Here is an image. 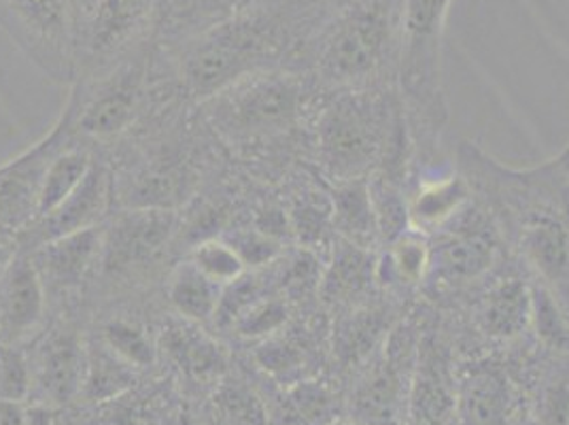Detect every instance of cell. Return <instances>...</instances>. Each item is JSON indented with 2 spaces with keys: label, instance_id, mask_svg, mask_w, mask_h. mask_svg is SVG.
<instances>
[{
  "label": "cell",
  "instance_id": "8fae6325",
  "mask_svg": "<svg viewBox=\"0 0 569 425\" xmlns=\"http://www.w3.org/2000/svg\"><path fill=\"white\" fill-rule=\"evenodd\" d=\"M177 215L170 209L142 207L121 212L102 230L100 261L113 275L134 273L153 260L174 233Z\"/></svg>",
  "mask_w": 569,
  "mask_h": 425
},
{
  "label": "cell",
  "instance_id": "44dd1931",
  "mask_svg": "<svg viewBox=\"0 0 569 425\" xmlns=\"http://www.w3.org/2000/svg\"><path fill=\"white\" fill-rule=\"evenodd\" d=\"M164 349L174 366L193 383H219L226 373V355L211 336L190 319L172 322L164 330Z\"/></svg>",
  "mask_w": 569,
  "mask_h": 425
},
{
  "label": "cell",
  "instance_id": "e575fe53",
  "mask_svg": "<svg viewBox=\"0 0 569 425\" xmlns=\"http://www.w3.org/2000/svg\"><path fill=\"white\" fill-rule=\"evenodd\" d=\"M321 196V194H319ZM317 194H305L289 212V224L293 235H298L300 240L307 245L317 243L323 237L326 228L332 224V202L321 205Z\"/></svg>",
  "mask_w": 569,
  "mask_h": 425
},
{
  "label": "cell",
  "instance_id": "cb8c5ba5",
  "mask_svg": "<svg viewBox=\"0 0 569 425\" xmlns=\"http://www.w3.org/2000/svg\"><path fill=\"white\" fill-rule=\"evenodd\" d=\"M332 226L345 240L363 249L379 235L370 188L363 181L338 184L333 189Z\"/></svg>",
  "mask_w": 569,
  "mask_h": 425
},
{
  "label": "cell",
  "instance_id": "5bb4252c",
  "mask_svg": "<svg viewBox=\"0 0 569 425\" xmlns=\"http://www.w3.org/2000/svg\"><path fill=\"white\" fill-rule=\"evenodd\" d=\"M48 289L28 254H16L0 275V343L16 345L37 330Z\"/></svg>",
  "mask_w": 569,
  "mask_h": 425
},
{
  "label": "cell",
  "instance_id": "83f0119b",
  "mask_svg": "<svg viewBox=\"0 0 569 425\" xmlns=\"http://www.w3.org/2000/svg\"><path fill=\"white\" fill-rule=\"evenodd\" d=\"M134 383V366L113 354L104 343L88 352V370L81 396L90 402L113 401Z\"/></svg>",
  "mask_w": 569,
  "mask_h": 425
},
{
  "label": "cell",
  "instance_id": "9a60e30c",
  "mask_svg": "<svg viewBox=\"0 0 569 425\" xmlns=\"http://www.w3.org/2000/svg\"><path fill=\"white\" fill-rule=\"evenodd\" d=\"M515 408V385L499 366L470 364L459 375L457 425H510Z\"/></svg>",
  "mask_w": 569,
  "mask_h": 425
},
{
  "label": "cell",
  "instance_id": "6da1fadb",
  "mask_svg": "<svg viewBox=\"0 0 569 425\" xmlns=\"http://www.w3.org/2000/svg\"><path fill=\"white\" fill-rule=\"evenodd\" d=\"M400 135L402 118L389 92L342 88L315 121L317 160L336 184L363 181L396 154Z\"/></svg>",
  "mask_w": 569,
  "mask_h": 425
},
{
  "label": "cell",
  "instance_id": "4dcf8cb0",
  "mask_svg": "<svg viewBox=\"0 0 569 425\" xmlns=\"http://www.w3.org/2000/svg\"><path fill=\"white\" fill-rule=\"evenodd\" d=\"M429 247L426 240L412 235H402L391 243L387 254V275L396 284L417 285L427 279Z\"/></svg>",
  "mask_w": 569,
  "mask_h": 425
},
{
  "label": "cell",
  "instance_id": "60d3db41",
  "mask_svg": "<svg viewBox=\"0 0 569 425\" xmlns=\"http://www.w3.org/2000/svg\"><path fill=\"white\" fill-rule=\"evenodd\" d=\"M332 425H361V424H357V422H353V424H347V422H336V424H332Z\"/></svg>",
  "mask_w": 569,
  "mask_h": 425
},
{
  "label": "cell",
  "instance_id": "f1b7e54d",
  "mask_svg": "<svg viewBox=\"0 0 569 425\" xmlns=\"http://www.w3.org/2000/svg\"><path fill=\"white\" fill-rule=\"evenodd\" d=\"M214 408L223 425H272L263 401L242 380L221 378L214 392Z\"/></svg>",
  "mask_w": 569,
  "mask_h": 425
},
{
  "label": "cell",
  "instance_id": "ffe728a7",
  "mask_svg": "<svg viewBox=\"0 0 569 425\" xmlns=\"http://www.w3.org/2000/svg\"><path fill=\"white\" fill-rule=\"evenodd\" d=\"M478 328L493 340H512L531 324V287L517 279L491 285L476 310Z\"/></svg>",
  "mask_w": 569,
  "mask_h": 425
},
{
  "label": "cell",
  "instance_id": "2e32d148",
  "mask_svg": "<svg viewBox=\"0 0 569 425\" xmlns=\"http://www.w3.org/2000/svg\"><path fill=\"white\" fill-rule=\"evenodd\" d=\"M100 251L102 230L94 226L37 245L34 249H30L28 256L48 291H67L83 281L92 264L100 260Z\"/></svg>",
  "mask_w": 569,
  "mask_h": 425
},
{
  "label": "cell",
  "instance_id": "ab89813d",
  "mask_svg": "<svg viewBox=\"0 0 569 425\" xmlns=\"http://www.w3.org/2000/svg\"><path fill=\"white\" fill-rule=\"evenodd\" d=\"M16 254H13V249H11V243L9 240H0V275H2V270L7 268V264L11 261Z\"/></svg>",
  "mask_w": 569,
  "mask_h": 425
},
{
  "label": "cell",
  "instance_id": "b9f144b4",
  "mask_svg": "<svg viewBox=\"0 0 569 425\" xmlns=\"http://www.w3.org/2000/svg\"><path fill=\"white\" fill-rule=\"evenodd\" d=\"M213 425H223V424H221V422H219V419H217V417H214Z\"/></svg>",
  "mask_w": 569,
  "mask_h": 425
},
{
  "label": "cell",
  "instance_id": "3957f363",
  "mask_svg": "<svg viewBox=\"0 0 569 425\" xmlns=\"http://www.w3.org/2000/svg\"><path fill=\"white\" fill-rule=\"evenodd\" d=\"M452 0H402L398 79L417 132L440 137L449 111L442 95L440 53Z\"/></svg>",
  "mask_w": 569,
  "mask_h": 425
},
{
  "label": "cell",
  "instance_id": "7c38bea8",
  "mask_svg": "<svg viewBox=\"0 0 569 425\" xmlns=\"http://www.w3.org/2000/svg\"><path fill=\"white\" fill-rule=\"evenodd\" d=\"M88 370V349L71 328L49 332L30 359L32 392L43 406H64L81 396Z\"/></svg>",
  "mask_w": 569,
  "mask_h": 425
},
{
  "label": "cell",
  "instance_id": "d4e9b609",
  "mask_svg": "<svg viewBox=\"0 0 569 425\" xmlns=\"http://www.w3.org/2000/svg\"><path fill=\"white\" fill-rule=\"evenodd\" d=\"M92 165L94 162H90L88 154L81 149L58 151L46 170L41 191H39V205H37L34 221L48 217L49 212L56 211L67 198H71L74 189L79 188L83 184V179L88 177Z\"/></svg>",
  "mask_w": 569,
  "mask_h": 425
},
{
  "label": "cell",
  "instance_id": "ba28073f",
  "mask_svg": "<svg viewBox=\"0 0 569 425\" xmlns=\"http://www.w3.org/2000/svg\"><path fill=\"white\" fill-rule=\"evenodd\" d=\"M536 196L512 212L522 251L555 298L569 305V211L561 202L540 198V184Z\"/></svg>",
  "mask_w": 569,
  "mask_h": 425
},
{
  "label": "cell",
  "instance_id": "d6986e66",
  "mask_svg": "<svg viewBox=\"0 0 569 425\" xmlns=\"http://www.w3.org/2000/svg\"><path fill=\"white\" fill-rule=\"evenodd\" d=\"M391 328L385 308L368 303L349 308L333 332V359L345 370H359L379 352Z\"/></svg>",
  "mask_w": 569,
  "mask_h": 425
},
{
  "label": "cell",
  "instance_id": "7402d4cb",
  "mask_svg": "<svg viewBox=\"0 0 569 425\" xmlns=\"http://www.w3.org/2000/svg\"><path fill=\"white\" fill-rule=\"evenodd\" d=\"M377 266L368 249L345 240L333 251V260L321 279V298L336 308H353L366 303V294L375 281Z\"/></svg>",
  "mask_w": 569,
  "mask_h": 425
},
{
  "label": "cell",
  "instance_id": "e0dca14e",
  "mask_svg": "<svg viewBox=\"0 0 569 425\" xmlns=\"http://www.w3.org/2000/svg\"><path fill=\"white\" fill-rule=\"evenodd\" d=\"M111 181L102 166L92 165L83 184L74 189L71 198H67L58 209L48 217L34 221L24 233L32 235V245H43L53 238L67 237L79 230H88L98 226L109 205ZM32 247V249H34Z\"/></svg>",
  "mask_w": 569,
  "mask_h": 425
},
{
  "label": "cell",
  "instance_id": "9c48e42d",
  "mask_svg": "<svg viewBox=\"0 0 569 425\" xmlns=\"http://www.w3.org/2000/svg\"><path fill=\"white\" fill-rule=\"evenodd\" d=\"M457 387L449 345L436 332L421 334L403 425H457Z\"/></svg>",
  "mask_w": 569,
  "mask_h": 425
},
{
  "label": "cell",
  "instance_id": "4316f807",
  "mask_svg": "<svg viewBox=\"0 0 569 425\" xmlns=\"http://www.w3.org/2000/svg\"><path fill=\"white\" fill-rule=\"evenodd\" d=\"M468 198L466 184L457 177H445L442 181H431L421 188L408 217L419 228H440L447 226L457 212L463 211Z\"/></svg>",
  "mask_w": 569,
  "mask_h": 425
},
{
  "label": "cell",
  "instance_id": "74e56055",
  "mask_svg": "<svg viewBox=\"0 0 569 425\" xmlns=\"http://www.w3.org/2000/svg\"><path fill=\"white\" fill-rule=\"evenodd\" d=\"M258 362H260L261 368L266 373H270L272 377L289 380L300 373L302 355L296 352L293 345H289L284 340L268 338L258 352Z\"/></svg>",
  "mask_w": 569,
  "mask_h": 425
},
{
  "label": "cell",
  "instance_id": "ac0fdd59",
  "mask_svg": "<svg viewBox=\"0 0 569 425\" xmlns=\"http://www.w3.org/2000/svg\"><path fill=\"white\" fill-rule=\"evenodd\" d=\"M156 9V0H98L90 30V62L109 60L128 48Z\"/></svg>",
  "mask_w": 569,
  "mask_h": 425
},
{
  "label": "cell",
  "instance_id": "484cf974",
  "mask_svg": "<svg viewBox=\"0 0 569 425\" xmlns=\"http://www.w3.org/2000/svg\"><path fill=\"white\" fill-rule=\"evenodd\" d=\"M338 401L332 392L315 380H298L287 392L279 411V425H332L338 422Z\"/></svg>",
  "mask_w": 569,
  "mask_h": 425
},
{
  "label": "cell",
  "instance_id": "f546056e",
  "mask_svg": "<svg viewBox=\"0 0 569 425\" xmlns=\"http://www.w3.org/2000/svg\"><path fill=\"white\" fill-rule=\"evenodd\" d=\"M102 343L128 362L134 368H147L156 362V345L147 336L141 326L126 322V319H111L102 330Z\"/></svg>",
  "mask_w": 569,
  "mask_h": 425
},
{
  "label": "cell",
  "instance_id": "277c9868",
  "mask_svg": "<svg viewBox=\"0 0 569 425\" xmlns=\"http://www.w3.org/2000/svg\"><path fill=\"white\" fill-rule=\"evenodd\" d=\"M305 109V86L281 71L244 75L211 96V111L219 132L230 139H266L289 130Z\"/></svg>",
  "mask_w": 569,
  "mask_h": 425
},
{
  "label": "cell",
  "instance_id": "f35d334b",
  "mask_svg": "<svg viewBox=\"0 0 569 425\" xmlns=\"http://www.w3.org/2000/svg\"><path fill=\"white\" fill-rule=\"evenodd\" d=\"M0 425H28L24 402L0 401Z\"/></svg>",
  "mask_w": 569,
  "mask_h": 425
},
{
  "label": "cell",
  "instance_id": "1f68e13d",
  "mask_svg": "<svg viewBox=\"0 0 569 425\" xmlns=\"http://www.w3.org/2000/svg\"><path fill=\"white\" fill-rule=\"evenodd\" d=\"M191 261L219 285H230L244 275V261L240 260L230 243L223 238H209L193 247Z\"/></svg>",
  "mask_w": 569,
  "mask_h": 425
},
{
  "label": "cell",
  "instance_id": "d6a6232c",
  "mask_svg": "<svg viewBox=\"0 0 569 425\" xmlns=\"http://www.w3.org/2000/svg\"><path fill=\"white\" fill-rule=\"evenodd\" d=\"M32 392V373L26 355L9 343H0V401L24 402Z\"/></svg>",
  "mask_w": 569,
  "mask_h": 425
},
{
  "label": "cell",
  "instance_id": "5b68a950",
  "mask_svg": "<svg viewBox=\"0 0 569 425\" xmlns=\"http://www.w3.org/2000/svg\"><path fill=\"white\" fill-rule=\"evenodd\" d=\"M419 336L421 332L410 324H396L379 352L357 370L359 375L349 398L353 422L403 425Z\"/></svg>",
  "mask_w": 569,
  "mask_h": 425
},
{
  "label": "cell",
  "instance_id": "8d00e7d4",
  "mask_svg": "<svg viewBox=\"0 0 569 425\" xmlns=\"http://www.w3.org/2000/svg\"><path fill=\"white\" fill-rule=\"evenodd\" d=\"M226 243L232 245V249L244 261V266H266L272 264L279 254V243L274 238L266 237L258 228H238L232 235L223 237Z\"/></svg>",
  "mask_w": 569,
  "mask_h": 425
},
{
  "label": "cell",
  "instance_id": "52a82bcc",
  "mask_svg": "<svg viewBox=\"0 0 569 425\" xmlns=\"http://www.w3.org/2000/svg\"><path fill=\"white\" fill-rule=\"evenodd\" d=\"M71 118L64 111L60 121L24 154L0 168V240H13L37 219L39 191L49 162L71 137Z\"/></svg>",
  "mask_w": 569,
  "mask_h": 425
},
{
  "label": "cell",
  "instance_id": "d590c367",
  "mask_svg": "<svg viewBox=\"0 0 569 425\" xmlns=\"http://www.w3.org/2000/svg\"><path fill=\"white\" fill-rule=\"evenodd\" d=\"M531 425H569V373H557L546 383Z\"/></svg>",
  "mask_w": 569,
  "mask_h": 425
},
{
  "label": "cell",
  "instance_id": "7bdbcfd3",
  "mask_svg": "<svg viewBox=\"0 0 569 425\" xmlns=\"http://www.w3.org/2000/svg\"><path fill=\"white\" fill-rule=\"evenodd\" d=\"M0 168H2V165H0Z\"/></svg>",
  "mask_w": 569,
  "mask_h": 425
},
{
  "label": "cell",
  "instance_id": "7a4b0ae2",
  "mask_svg": "<svg viewBox=\"0 0 569 425\" xmlns=\"http://www.w3.org/2000/svg\"><path fill=\"white\" fill-rule=\"evenodd\" d=\"M402 0H340L317 30L315 69L323 83L372 86L400 60Z\"/></svg>",
  "mask_w": 569,
  "mask_h": 425
},
{
  "label": "cell",
  "instance_id": "836d02e7",
  "mask_svg": "<svg viewBox=\"0 0 569 425\" xmlns=\"http://www.w3.org/2000/svg\"><path fill=\"white\" fill-rule=\"evenodd\" d=\"M287 319V307L279 298L263 296L251 307L244 308L232 326H237L238 334L244 338H266L279 330Z\"/></svg>",
  "mask_w": 569,
  "mask_h": 425
},
{
  "label": "cell",
  "instance_id": "30bf717a",
  "mask_svg": "<svg viewBox=\"0 0 569 425\" xmlns=\"http://www.w3.org/2000/svg\"><path fill=\"white\" fill-rule=\"evenodd\" d=\"M452 228L429 247L427 279L440 287H457L480 279L498 256V240L478 212L455 215Z\"/></svg>",
  "mask_w": 569,
  "mask_h": 425
},
{
  "label": "cell",
  "instance_id": "4fadbf2b",
  "mask_svg": "<svg viewBox=\"0 0 569 425\" xmlns=\"http://www.w3.org/2000/svg\"><path fill=\"white\" fill-rule=\"evenodd\" d=\"M141 67L130 65L104 81L92 98L71 100L67 107L71 130L92 139L118 137L132 123L141 96Z\"/></svg>",
  "mask_w": 569,
  "mask_h": 425
},
{
  "label": "cell",
  "instance_id": "8992f818",
  "mask_svg": "<svg viewBox=\"0 0 569 425\" xmlns=\"http://www.w3.org/2000/svg\"><path fill=\"white\" fill-rule=\"evenodd\" d=\"M0 24L51 77H71L69 0H0Z\"/></svg>",
  "mask_w": 569,
  "mask_h": 425
},
{
  "label": "cell",
  "instance_id": "603a6c76",
  "mask_svg": "<svg viewBox=\"0 0 569 425\" xmlns=\"http://www.w3.org/2000/svg\"><path fill=\"white\" fill-rule=\"evenodd\" d=\"M223 285L207 277L193 261H181L168 279V300L179 317L196 324L213 319L221 303Z\"/></svg>",
  "mask_w": 569,
  "mask_h": 425
}]
</instances>
